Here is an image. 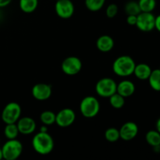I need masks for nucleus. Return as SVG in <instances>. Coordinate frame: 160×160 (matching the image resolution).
<instances>
[{
	"mask_svg": "<svg viewBox=\"0 0 160 160\" xmlns=\"http://www.w3.org/2000/svg\"><path fill=\"white\" fill-rule=\"evenodd\" d=\"M114 46V41L109 35H102L97 39L96 47L99 51L107 52L111 51Z\"/></svg>",
	"mask_w": 160,
	"mask_h": 160,
	"instance_id": "2eb2a0df",
	"label": "nucleus"
},
{
	"mask_svg": "<svg viewBox=\"0 0 160 160\" xmlns=\"http://www.w3.org/2000/svg\"><path fill=\"white\" fill-rule=\"evenodd\" d=\"M31 93L35 99L38 101H45L48 99L52 95V87L49 84L38 83L32 88Z\"/></svg>",
	"mask_w": 160,
	"mask_h": 160,
	"instance_id": "9b49d317",
	"label": "nucleus"
},
{
	"mask_svg": "<svg viewBox=\"0 0 160 160\" xmlns=\"http://www.w3.org/2000/svg\"><path fill=\"white\" fill-rule=\"evenodd\" d=\"M20 134L28 135L34 132L36 129V123L31 117H23L19 119L17 122Z\"/></svg>",
	"mask_w": 160,
	"mask_h": 160,
	"instance_id": "ddd939ff",
	"label": "nucleus"
},
{
	"mask_svg": "<svg viewBox=\"0 0 160 160\" xmlns=\"http://www.w3.org/2000/svg\"><path fill=\"white\" fill-rule=\"evenodd\" d=\"M105 138L106 139V141H108L109 142H117L119 139L120 138V131L119 130H117L115 128H109L105 131Z\"/></svg>",
	"mask_w": 160,
	"mask_h": 160,
	"instance_id": "393cba45",
	"label": "nucleus"
},
{
	"mask_svg": "<svg viewBox=\"0 0 160 160\" xmlns=\"http://www.w3.org/2000/svg\"><path fill=\"white\" fill-rule=\"evenodd\" d=\"M2 157L6 160H15L18 159L23 152V145L17 139L8 140L2 147Z\"/></svg>",
	"mask_w": 160,
	"mask_h": 160,
	"instance_id": "20e7f679",
	"label": "nucleus"
},
{
	"mask_svg": "<svg viewBox=\"0 0 160 160\" xmlns=\"http://www.w3.org/2000/svg\"><path fill=\"white\" fill-rule=\"evenodd\" d=\"M0 141H1V139H0Z\"/></svg>",
	"mask_w": 160,
	"mask_h": 160,
	"instance_id": "f704fd0d",
	"label": "nucleus"
},
{
	"mask_svg": "<svg viewBox=\"0 0 160 160\" xmlns=\"http://www.w3.org/2000/svg\"><path fill=\"white\" fill-rule=\"evenodd\" d=\"M117 84L113 79L104 78L100 79L95 85V92L99 96L103 98H109L117 92Z\"/></svg>",
	"mask_w": 160,
	"mask_h": 160,
	"instance_id": "423d86ee",
	"label": "nucleus"
},
{
	"mask_svg": "<svg viewBox=\"0 0 160 160\" xmlns=\"http://www.w3.org/2000/svg\"><path fill=\"white\" fill-rule=\"evenodd\" d=\"M118 6L117 5H116L115 3H112V4H109V6L106 8V16H107L109 18H113L117 16V14L118 13Z\"/></svg>",
	"mask_w": 160,
	"mask_h": 160,
	"instance_id": "bb28decb",
	"label": "nucleus"
},
{
	"mask_svg": "<svg viewBox=\"0 0 160 160\" xmlns=\"http://www.w3.org/2000/svg\"><path fill=\"white\" fill-rule=\"evenodd\" d=\"M100 110L99 101L94 96H86L81 100L80 111L85 118H93L96 117Z\"/></svg>",
	"mask_w": 160,
	"mask_h": 160,
	"instance_id": "7ed1b4c3",
	"label": "nucleus"
},
{
	"mask_svg": "<svg viewBox=\"0 0 160 160\" xmlns=\"http://www.w3.org/2000/svg\"><path fill=\"white\" fill-rule=\"evenodd\" d=\"M155 21L156 17L153 15L152 12H141L137 16V23L135 26H137L140 31L149 32L155 29Z\"/></svg>",
	"mask_w": 160,
	"mask_h": 160,
	"instance_id": "6e6552de",
	"label": "nucleus"
},
{
	"mask_svg": "<svg viewBox=\"0 0 160 160\" xmlns=\"http://www.w3.org/2000/svg\"><path fill=\"white\" fill-rule=\"evenodd\" d=\"M61 69L65 74L73 76L80 73L82 69V62L78 57L69 56L62 61Z\"/></svg>",
	"mask_w": 160,
	"mask_h": 160,
	"instance_id": "0eeeda50",
	"label": "nucleus"
},
{
	"mask_svg": "<svg viewBox=\"0 0 160 160\" xmlns=\"http://www.w3.org/2000/svg\"><path fill=\"white\" fill-rule=\"evenodd\" d=\"M152 73V69L148 64L145 63H139L135 66L134 73L137 78L142 81H145L148 80L149 78L150 74Z\"/></svg>",
	"mask_w": 160,
	"mask_h": 160,
	"instance_id": "dca6fc26",
	"label": "nucleus"
},
{
	"mask_svg": "<svg viewBox=\"0 0 160 160\" xmlns=\"http://www.w3.org/2000/svg\"><path fill=\"white\" fill-rule=\"evenodd\" d=\"M32 147L38 154L48 155L54 148V140L48 132L39 131L33 138Z\"/></svg>",
	"mask_w": 160,
	"mask_h": 160,
	"instance_id": "f257e3e1",
	"label": "nucleus"
},
{
	"mask_svg": "<svg viewBox=\"0 0 160 160\" xmlns=\"http://www.w3.org/2000/svg\"><path fill=\"white\" fill-rule=\"evenodd\" d=\"M76 114L70 108L62 109L56 114V123L60 128H67L74 123Z\"/></svg>",
	"mask_w": 160,
	"mask_h": 160,
	"instance_id": "9d476101",
	"label": "nucleus"
},
{
	"mask_svg": "<svg viewBox=\"0 0 160 160\" xmlns=\"http://www.w3.org/2000/svg\"><path fill=\"white\" fill-rule=\"evenodd\" d=\"M147 143L153 148L160 145V133L157 131H149L145 135Z\"/></svg>",
	"mask_w": 160,
	"mask_h": 160,
	"instance_id": "aec40b11",
	"label": "nucleus"
},
{
	"mask_svg": "<svg viewBox=\"0 0 160 160\" xmlns=\"http://www.w3.org/2000/svg\"><path fill=\"white\" fill-rule=\"evenodd\" d=\"M56 1H57V0H56Z\"/></svg>",
	"mask_w": 160,
	"mask_h": 160,
	"instance_id": "c9c22d12",
	"label": "nucleus"
},
{
	"mask_svg": "<svg viewBox=\"0 0 160 160\" xmlns=\"http://www.w3.org/2000/svg\"><path fill=\"white\" fill-rule=\"evenodd\" d=\"M3 157H2V148H0V160L2 159Z\"/></svg>",
	"mask_w": 160,
	"mask_h": 160,
	"instance_id": "473e14b6",
	"label": "nucleus"
},
{
	"mask_svg": "<svg viewBox=\"0 0 160 160\" xmlns=\"http://www.w3.org/2000/svg\"><path fill=\"white\" fill-rule=\"evenodd\" d=\"M148 80L150 86L153 90L160 92V69L152 70V73Z\"/></svg>",
	"mask_w": 160,
	"mask_h": 160,
	"instance_id": "a211bd4d",
	"label": "nucleus"
},
{
	"mask_svg": "<svg viewBox=\"0 0 160 160\" xmlns=\"http://www.w3.org/2000/svg\"><path fill=\"white\" fill-rule=\"evenodd\" d=\"M135 62L129 56H121L115 59L112 64L114 73L120 77H128L134 73Z\"/></svg>",
	"mask_w": 160,
	"mask_h": 160,
	"instance_id": "f03ea898",
	"label": "nucleus"
},
{
	"mask_svg": "<svg viewBox=\"0 0 160 160\" xmlns=\"http://www.w3.org/2000/svg\"><path fill=\"white\" fill-rule=\"evenodd\" d=\"M125 12L128 15H138L141 12L138 2L135 1L128 2L125 6Z\"/></svg>",
	"mask_w": 160,
	"mask_h": 160,
	"instance_id": "a878e982",
	"label": "nucleus"
},
{
	"mask_svg": "<svg viewBox=\"0 0 160 160\" xmlns=\"http://www.w3.org/2000/svg\"><path fill=\"white\" fill-rule=\"evenodd\" d=\"M106 0H85V6L92 12L99 11L105 5Z\"/></svg>",
	"mask_w": 160,
	"mask_h": 160,
	"instance_id": "b1692460",
	"label": "nucleus"
},
{
	"mask_svg": "<svg viewBox=\"0 0 160 160\" xmlns=\"http://www.w3.org/2000/svg\"><path fill=\"white\" fill-rule=\"evenodd\" d=\"M156 131H157L158 132L160 133V117L158 119L157 122H156Z\"/></svg>",
	"mask_w": 160,
	"mask_h": 160,
	"instance_id": "2f4dec72",
	"label": "nucleus"
},
{
	"mask_svg": "<svg viewBox=\"0 0 160 160\" xmlns=\"http://www.w3.org/2000/svg\"><path fill=\"white\" fill-rule=\"evenodd\" d=\"M159 148H160V145H159Z\"/></svg>",
	"mask_w": 160,
	"mask_h": 160,
	"instance_id": "72a5a7b5",
	"label": "nucleus"
},
{
	"mask_svg": "<svg viewBox=\"0 0 160 160\" xmlns=\"http://www.w3.org/2000/svg\"><path fill=\"white\" fill-rule=\"evenodd\" d=\"M21 107L17 102H9L6 104L2 112V120L6 124L7 123H16L20 118Z\"/></svg>",
	"mask_w": 160,
	"mask_h": 160,
	"instance_id": "39448f33",
	"label": "nucleus"
},
{
	"mask_svg": "<svg viewBox=\"0 0 160 160\" xmlns=\"http://www.w3.org/2000/svg\"><path fill=\"white\" fill-rule=\"evenodd\" d=\"M12 0H0V8L6 7L8 5L10 4Z\"/></svg>",
	"mask_w": 160,
	"mask_h": 160,
	"instance_id": "c756f323",
	"label": "nucleus"
},
{
	"mask_svg": "<svg viewBox=\"0 0 160 160\" xmlns=\"http://www.w3.org/2000/svg\"><path fill=\"white\" fill-rule=\"evenodd\" d=\"M138 2L141 12H152L156 6V0H139Z\"/></svg>",
	"mask_w": 160,
	"mask_h": 160,
	"instance_id": "5701e85b",
	"label": "nucleus"
},
{
	"mask_svg": "<svg viewBox=\"0 0 160 160\" xmlns=\"http://www.w3.org/2000/svg\"><path fill=\"white\" fill-rule=\"evenodd\" d=\"M109 103L114 109H121L125 104V98L116 92L109 97Z\"/></svg>",
	"mask_w": 160,
	"mask_h": 160,
	"instance_id": "4be33fe9",
	"label": "nucleus"
},
{
	"mask_svg": "<svg viewBox=\"0 0 160 160\" xmlns=\"http://www.w3.org/2000/svg\"><path fill=\"white\" fill-rule=\"evenodd\" d=\"M47 127L48 126H46L45 124L42 125L40 128V131H42V132H48V128H47Z\"/></svg>",
	"mask_w": 160,
	"mask_h": 160,
	"instance_id": "7c9ffc66",
	"label": "nucleus"
},
{
	"mask_svg": "<svg viewBox=\"0 0 160 160\" xmlns=\"http://www.w3.org/2000/svg\"><path fill=\"white\" fill-rule=\"evenodd\" d=\"M20 8L23 12L31 13L36 10L38 6V0H20Z\"/></svg>",
	"mask_w": 160,
	"mask_h": 160,
	"instance_id": "f3484780",
	"label": "nucleus"
},
{
	"mask_svg": "<svg viewBox=\"0 0 160 160\" xmlns=\"http://www.w3.org/2000/svg\"><path fill=\"white\" fill-rule=\"evenodd\" d=\"M55 10L60 18L69 19L74 13V5L71 0H57Z\"/></svg>",
	"mask_w": 160,
	"mask_h": 160,
	"instance_id": "1a4fd4ad",
	"label": "nucleus"
},
{
	"mask_svg": "<svg viewBox=\"0 0 160 160\" xmlns=\"http://www.w3.org/2000/svg\"><path fill=\"white\" fill-rule=\"evenodd\" d=\"M155 28L160 32V14L156 17V21H155Z\"/></svg>",
	"mask_w": 160,
	"mask_h": 160,
	"instance_id": "c85d7f7f",
	"label": "nucleus"
},
{
	"mask_svg": "<svg viewBox=\"0 0 160 160\" xmlns=\"http://www.w3.org/2000/svg\"><path fill=\"white\" fill-rule=\"evenodd\" d=\"M135 92V85L129 80H123L117 84V92L122 96L127 98L133 95Z\"/></svg>",
	"mask_w": 160,
	"mask_h": 160,
	"instance_id": "4468645a",
	"label": "nucleus"
},
{
	"mask_svg": "<svg viewBox=\"0 0 160 160\" xmlns=\"http://www.w3.org/2000/svg\"><path fill=\"white\" fill-rule=\"evenodd\" d=\"M40 120L43 124L50 126L56 123V113L52 111L45 110L40 115Z\"/></svg>",
	"mask_w": 160,
	"mask_h": 160,
	"instance_id": "412c9836",
	"label": "nucleus"
},
{
	"mask_svg": "<svg viewBox=\"0 0 160 160\" xmlns=\"http://www.w3.org/2000/svg\"><path fill=\"white\" fill-rule=\"evenodd\" d=\"M120 138L123 141H131L138 134V127L134 122H127L119 130Z\"/></svg>",
	"mask_w": 160,
	"mask_h": 160,
	"instance_id": "f8f14e48",
	"label": "nucleus"
},
{
	"mask_svg": "<svg viewBox=\"0 0 160 160\" xmlns=\"http://www.w3.org/2000/svg\"><path fill=\"white\" fill-rule=\"evenodd\" d=\"M127 23L131 26H134L137 23V16L135 15H128L127 17Z\"/></svg>",
	"mask_w": 160,
	"mask_h": 160,
	"instance_id": "cd10ccee",
	"label": "nucleus"
},
{
	"mask_svg": "<svg viewBox=\"0 0 160 160\" xmlns=\"http://www.w3.org/2000/svg\"><path fill=\"white\" fill-rule=\"evenodd\" d=\"M19 134H20V132H19L17 123H7V124H6V127H5L4 129V134L8 140H10V139H17Z\"/></svg>",
	"mask_w": 160,
	"mask_h": 160,
	"instance_id": "6ab92c4d",
	"label": "nucleus"
}]
</instances>
